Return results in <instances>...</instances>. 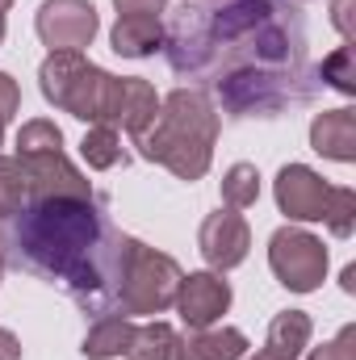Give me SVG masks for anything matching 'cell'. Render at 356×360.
<instances>
[{"mask_svg":"<svg viewBox=\"0 0 356 360\" xmlns=\"http://www.w3.org/2000/svg\"><path fill=\"white\" fill-rule=\"evenodd\" d=\"M218 134V117L210 109V101L201 92H172L155 122L139 134V147L147 160L172 168L180 180H197L210 164V147Z\"/></svg>","mask_w":356,"mask_h":360,"instance_id":"obj_1","label":"cell"},{"mask_svg":"<svg viewBox=\"0 0 356 360\" xmlns=\"http://www.w3.org/2000/svg\"><path fill=\"white\" fill-rule=\"evenodd\" d=\"M92 235H96V218H92V205L80 197H46L30 210L25 226H21L25 252L42 269L63 272V276H72L84 264Z\"/></svg>","mask_w":356,"mask_h":360,"instance_id":"obj_2","label":"cell"},{"mask_svg":"<svg viewBox=\"0 0 356 360\" xmlns=\"http://www.w3.org/2000/svg\"><path fill=\"white\" fill-rule=\"evenodd\" d=\"M42 92L46 101L63 105L68 113L109 126V101H113V76L80 59V51H55L42 63Z\"/></svg>","mask_w":356,"mask_h":360,"instance_id":"obj_3","label":"cell"},{"mask_svg":"<svg viewBox=\"0 0 356 360\" xmlns=\"http://www.w3.org/2000/svg\"><path fill=\"white\" fill-rule=\"evenodd\" d=\"M117 248H122V269H117L122 285H117V293H122L126 314H160L164 306L177 302L180 269L168 256H160V252H151V248H143L134 239H117Z\"/></svg>","mask_w":356,"mask_h":360,"instance_id":"obj_4","label":"cell"},{"mask_svg":"<svg viewBox=\"0 0 356 360\" xmlns=\"http://www.w3.org/2000/svg\"><path fill=\"white\" fill-rule=\"evenodd\" d=\"M268 260H272V272L281 276V285H289L298 293H310L323 281V269H327L323 243L310 239L306 231H276Z\"/></svg>","mask_w":356,"mask_h":360,"instance_id":"obj_5","label":"cell"},{"mask_svg":"<svg viewBox=\"0 0 356 360\" xmlns=\"http://www.w3.org/2000/svg\"><path fill=\"white\" fill-rule=\"evenodd\" d=\"M38 34L51 51H80L96 34V8L89 0H46L38 13Z\"/></svg>","mask_w":356,"mask_h":360,"instance_id":"obj_6","label":"cell"},{"mask_svg":"<svg viewBox=\"0 0 356 360\" xmlns=\"http://www.w3.org/2000/svg\"><path fill=\"white\" fill-rule=\"evenodd\" d=\"M177 306H180V319L197 331H205L214 319L227 314L231 306V285L214 272H193V276H180L177 285Z\"/></svg>","mask_w":356,"mask_h":360,"instance_id":"obj_7","label":"cell"},{"mask_svg":"<svg viewBox=\"0 0 356 360\" xmlns=\"http://www.w3.org/2000/svg\"><path fill=\"white\" fill-rule=\"evenodd\" d=\"M17 160H21V168H25L30 193H38V201H46V197H80V201H89V180L63 160V151L17 155Z\"/></svg>","mask_w":356,"mask_h":360,"instance_id":"obj_8","label":"cell"},{"mask_svg":"<svg viewBox=\"0 0 356 360\" xmlns=\"http://www.w3.org/2000/svg\"><path fill=\"white\" fill-rule=\"evenodd\" d=\"M276 201L289 218H302V222H314V218H327V205H331V188L314 176L310 168L302 164H289L281 176H276Z\"/></svg>","mask_w":356,"mask_h":360,"instance_id":"obj_9","label":"cell"},{"mask_svg":"<svg viewBox=\"0 0 356 360\" xmlns=\"http://www.w3.org/2000/svg\"><path fill=\"white\" fill-rule=\"evenodd\" d=\"M201 252L214 269H235L248 256V222L235 210H218L201 226Z\"/></svg>","mask_w":356,"mask_h":360,"instance_id":"obj_10","label":"cell"},{"mask_svg":"<svg viewBox=\"0 0 356 360\" xmlns=\"http://www.w3.org/2000/svg\"><path fill=\"white\" fill-rule=\"evenodd\" d=\"M160 96L147 80H113V101H109V122H122L134 139L155 122Z\"/></svg>","mask_w":356,"mask_h":360,"instance_id":"obj_11","label":"cell"},{"mask_svg":"<svg viewBox=\"0 0 356 360\" xmlns=\"http://www.w3.org/2000/svg\"><path fill=\"white\" fill-rule=\"evenodd\" d=\"M310 143H314V151H323V155H331V160H352L356 151V117L348 109H336V113H323L319 122H314V130H310Z\"/></svg>","mask_w":356,"mask_h":360,"instance_id":"obj_12","label":"cell"},{"mask_svg":"<svg viewBox=\"0 0 356 360\" xmlns=\"http://www.w3.org/2000/svg\"><path fill=\"white\" fill-rule=\"evenodd\" d=\"M243 348H248V340L239 331L222 327V331H201V335L177 344V356L172 360H239Z\"/></svg>","mask_w":356,"mask_h":360,"instance_id":"obj_13","label":"cell"},{"mask_svg":"<svg viewBox=\"0 0 356 360\" xmlns=\"http://www.w3.org/2000/svg\"><path fill=\"white\" fill-rule=\"evenodd\" d=\"M306 340H310V319H306L302 310L276 314V319H272V327H268L265 356H272V360H298V356H302V348H306Z\"/></svg>","mask_w":356,"mask_h":360,"instance_id":"obj_14","label":"cell"},{"mask_svg":"<svg viewBox=\"0 0 356 360\" xmlns=\"http://www.w3.org/2000/svg\"><path fill=\"white\" fill-rule=\"evenodd\" d=\"M160 42H164V30H160L155 17H122L113 25V51L117 55L139 59V55H151Z\"/></svg>","mask_w":356,"mask_h":360,"instance_id":"obj_15","label":"cell"},{"mask_svg":"<svg viewBox=\"0 0 356 360\" xmlns=\"http://www.w3.org/2000/svg\"><path fill=\"white\" fill-rule=\"evenodd\" d=\"M130 340H134L130 319H122V314L117 319H101L89 335H84V356H92V360L122 356V352H130Z\"/></svg>","mask_w":356,"mask_h":360,"instance_id":"obj_16","label":"cell"},{"mask_svg":"<svg viewBox=\"0 0 356 360\" xmlns=\"http://www.w3.org/2000/svg\"><path fill=\"white\" fill-rule=\"evenodd\" d=\"M130 356H134V360H172V356H177V331H172L168 323H147V327H134Z\"/></svg>","mask_w":356,"mask_h":360,"instance_id":"obj_17","label":"cell"},{"mask_svg":"<svg viewBox=\"0 0 356 360\" xmlns=\"http://www.w3.org/2000/svg\"><path fill=\"white\" fill-rule=\"evenodd\" d=\"M25 197H30V180H25L21 160H4L0 155V218L21 214Z\"/></svg>","mask_w":356,"mask_h":360,"instance_id":"obj_18","label":"cell"},{"mask_svg":"<svg viewBox=\"0 0 356 360\" xmlns=\"http://www.w3.org/2000/svg\"><path fill=\"white\" fill-rule=\"evenodd\" d=\"M42 151H63V134L55 122H25L17 134V155H42Z\"/></svg>","mask_w":356,"mask_h":360,"instance_id":"obj_19","label":"cell"},{"mask_svg":"<svg viewBox=\"0 0 356 360\" xmlns=\"http://www.w3.org/2000/svg\"><path fill=\"white\" fill-rule=\"evenodd\" d=\"M84 160H89L92 168H113L117 160H122V143H117V134H113V126H96L84 134Z\"/></svg>","mask_w":356,"mask_h":360,"instance_id":"obj_20","label":"cell"},{"mask_svg":"<svg viewBox=\"0 0 356 360\" xmlns=\"http://www.w3.org/2000/svg\"><path fill=\"white\" fill-rule=\"evenodd\" d=\"M222 197L235 205V210H243V205H252L256 197H260V176H256V168L252 164H235L227 180H222Z\"/></svg>","mask_w":356,"mask_h":360,"instance_id":"obj_21","label":"cell"},{"mask_svg":"<svg viewBox=\"0 0 356 360\" xmlns=\"http://www.w3.org/2000/svg\"><path fill=\"white\" fill-rule=\"evenodd\" d=\"M17 101H21V92H17V84L0 72V130H4V122L17 113Z\"/></svg>","mask_w":356,"mask_h":360,"instance_id":"obj_22","label":"cell"},{"mask_svg":"<svg viewBox=\"0 0 356 360\" xmlns=\"http://www.w3.org/2000/svg\"><path fill=\"white\" fill-rule=\"evenodd\" d=\"M122 17H155L164 8V0H113Z\"/></svg>","mask_w":356,"mask_h":360,"instance_id":"obj_23","label":"cell"},{"mask_svg":"<svg viewBox=\"0 0 356 360\" xmlns=\"http://www.w3.org/2000/svg\"><path fill=\"white\" fill-rule=\"evenodd\" d=\"M310 360H352V331H344L336 344H327V348H319Z\"/></svg>","mask_w":356,"mask_h":360,"instance_id":"obj_24","label":"cell"},{"mask_svg":"<svg viewBox=\"0 0 356 360\" xmlns=\"http://www.w3.org/2000/svg\"><path fill=\"white\" fill-rule=\"evenodd\" d=\"M0 360H21V344L13 331H0Z\"/></svg>","mask_w":356,"mask_h":360,"instance_id":"obj_25","label":"cell"},{"mask_svg":"<svg viewBox=\"0 0 356 360\" xmlns=\"http://www.w3.org/2000/svg\"><path fill=\"white\" fill-rule=\"evenodd\" d=\"M344 289H348V293L356 289V269H344Z\"/></svg>","mask_w":356,"mask_h":360,"instance_id":"obj_26","label":"cell"},{"mask_svg":"<svg viewBox=\"0 0 356 360\" xmlns=\"http://www.w3.org/2000/svg\"><path fill=\"white\" fill-rule=\"evenodd\" d=\"M13 0H0V38H4V8H8Z\"/></svg>","mask_w":356,"mask_h":360,"instance_id":"obj_27","label":"cell"},{"mask_svg":"<svg viewBox=\"0 0 356 360\" xmlns=\"http://www.w3.org/2000/svg\"><path fill=\"white\" fill-rule=\"evenodd\" d=\"M4 239H8V226H4V218H0V248H4Z\"/></svg>","mask_w":356,"mask_h":360,"instance_id":"obj_28","label":"cell"},{"mask_svg":"<svg viewBox=\"0 0 356 360\" xmlns=\"http://www.w3.org/2000/svg\"><path fill=\"white\" fill-rule=\"evenodd\" d=\"M256 360H272V356H265V352H260V356H256Z\"/></svg>","mask_w":356,"mask_h":360,"instance_id":"obj_29","label":"cell"}]
</instances>
